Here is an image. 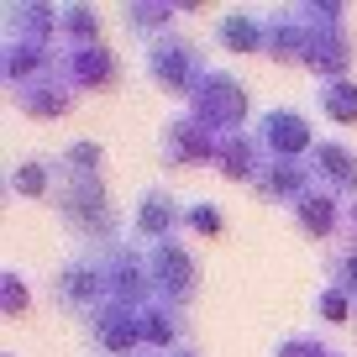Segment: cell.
Returning <instances> with one entry per match:
<instances>
[{
  "mask_svg": "<svg viewBox=\"0 0 357 357\" xmlns=\"http://www.w3.org/2000/svg\"><path fill=\"white\" fill-rule=\"evenodd\" d=\"M305 68H310L321 84H326V79H347V68H352V43H347V26H326V32L315 37Z\"/></svg>",
  "mask_w": 357,
  "mask_h": 357,
  "instance_id": "7402d4cb",
  "label": "cell"
},
{
  "mask_svg": "<svg viewBox=\"0 0 357 357\" xmlns=\"http://www.w3.org/2000/svg\"><path fill=\"white\" fill-rule=\"evenodd\" d=\"M58 221H63V231H74L84 247H116L121 242V215H116L111 195H105V178H79V174H63V184H58Z\"/></svg>",
  "mask_w": 357,
  "mask_h": 357,
  "instance_id": "6da1fadb",
  "label": "cell"
},
{
  "mask_svg": "<svg viewBox=\"0 0 357 357\" xmlns=\"http://www.w3.org/2000/svg\"><path fill=\"white\" fill-rule=\"evenodd\" d=\"M331 357H342V352H331Z\"/></svg>",
  "mask_w": 357,
  "mask_h": 357,
  "instance_id": "e575fe53",
  "label": "cell"
},
{
  "mask_svg": "<svg viewBox=\"0 0 357 357\" xmlns=\"http://www.w3.org/2000/svg\"><path fill=\"white\" fill-rule=\"evenodd\" d=\"M158 158H163L168 168L211 163V158H215V132L205 121H195L190 111H178V116H168L163 132H158Z\"/></svg>",
  "mask_w": 357,
  "mask_h": 357,
  "instance_id": "30bf717a",
  "label": "cell"
},
{
  "mask_svg": "<svg viewBox=\"0 0 357 357\" xmlns=\"http://www.w3.org/2000/svg\"><path fill=\"white\" fill-rule=\"evenodd\" d=\"M147 268H153V289H158V300H168V305H184L195 300V289H200V263H195V252L184 242H158V247H147Z\"/></svg>",
  "mask_w": 357,
  "mask_h": 357,
  "instance_id": "52a82bcc",
  "label": "cell"
},
{
  "mask_svg": "<svg viewBox=\"0 0 357 357\" xmlns=\"http://www.w3.org/2000/svg\"><path fill=\"white\" fill-rule=\"evenodd\" d=\"M121 22L137 43H158V37L174 32V6L168 0H121Z\"/></svg>",
  "mask_w": 357,
  "mask_h": 357,
  "instance_id": "603a6c76",
  "label": "cell"
},
{
  "mask_svg": "<svg viewBox=\"0 0 357 357\" xmlns=\"http://www.w3.org/2000/svg\"><path fill=\"white\" fill-rule=\"evenodd\" d=\"M58 32H63V43L68 47H89V43H105V22H100V11L95 6H84V0H63L58 6Z\"/></svg>",
  "mask_w": 357,
  "mask_h": 357,
  "instance_id": "cb8c5ba5",
  "label": "cell"
},
{
  "mask_svg": "<svg viewBox=\"0 0 357 357\" xmlns=\"http://www.w3.org/2000/svg\"><path fill=\"white\" fill-rule=\"evenodd\" d=\"M315 315H321L326 326H342V321H352V315H357V300L347 289H336V284H326V289L315 294Z\"/></svg>",
  "mask_w": 357,
  "mask_h": 357,
  "instance_id": "83f0119b",
  "label": "cell"
},
{
  "mask_svg": "<svg viewBox=\"0 0 357 357\" xmlns=\"http://www.w3.org/2000/svg\"><path fill=\"white\" fill-rule=\"evenodd\" d=\"M331 22H321L315 11V0H300V6H279V11H268V58L284 68H305L310 58L315 37L326 32Z\"/></svg>",
  "mask_w": 357,
  "mask_h": 357,
  "instance_id": "277c9868",
  "label": "cell"
},
{
  "mask_svg": "<svg viewBox=\"0 0 357 357\" xmlns=\"http://www.w3.org/2000/svg\"><path fill=\"white\" fill-rule=\"evenodd\" d=\"M315 111H321L326 121H336V126H352L357 121V84L352 79H326V84H315Z\"/></svg>",
  "mask_w": 357,
  "mask_h": 357,
  "instance_id": "d4e9b609",
  "label": "cell"
},
{
  "mask_svg": "<svg viewBox=\"0 0 357 357\" xmlns=\"http://www.w3.org/2000/svg\"><path fill=\"white\" fill-rule=\"evenodd\" d=\"M247 190H252L257 200H273V205H289L294 211V205L315 190V168H310V158H305V163H294V158H268L263 174H257Z\"/></svg>",
  "mask_w": 357,
  "mask_h": 357,
  "instance_id": "5bb4252c",
  "label": "cell"
},
{
  "mask_svg": "<svg viewBox=\"0 0 357 357\" xmlns=\"http://www.w3.org/2000/svg\"><path fill=\"white\" fill-rule=\"evenodd\" d=\"M342 247H357V200H347V215H342Z\"/></svg>",
  "mask_w": 357,
  "mask_h": 357,
  "instance_id": "1f68e13d",
  "label": "cell"
},
{
  "mask_svg": "<svg viewBox=\"0 0 357 357\" xmlns=\"http://www.w3.org/2000/svg\"><path fill=\"white\" fill-rule=\"evenodd\" d=\"M79 342L100 357H137L142 352V336H137V310H121V305H105L95 310L84 326H79Z\"/></svg>",
  "mask_w": 357,
  "mask_h": 357,
  "instance_id": "8fae6325",
  "label": "cell"
},
{
  "mask_svg": "<svg viewBox=\"0 0 357 357\" xmlns=\"http://www.w3.org/2000/svg\"><path fill=\"white\" fill-rule=\"evenodd\" d=\"M252 132H257V142H263L268 158H294V163H305V158L315 153V132H310V121H305V111H294V105L263 111Z\"/></svg>",
  "mask_w": 357,
  "mask_h": 357,
  "instance_id": "ba28073f",
  "label": "cell"
},
{
  "mask_svg": "<svg viewBox=\"0 0 357 357\" xmlns=\"http://www.w3.org/2000/svg\"><path fill=\"white\" fill-rule=\"evenodd\" d=\"M211 163L221 168L231 184H252V178L263 174L268 153H263V142H257L252 126H242V132H221V137H215V158H211Z\"/></svg>",
  "mask_w": 357,
  "mask_h": 357,
  "instance_id": "e0dca14e",
  "label": "cell"
},
{
  "mask_svg": "<svg viewBox=\"0 0 357 357\" xmlns=\"http://www.w3.org/2000/svg\"><path fill=\"white\" fill-rule=\"evenodd\" d=\"M268 357H331V347H326L321 336H310V331H289V336H279V342L268 347Z\"/></svg>",
  "mask_w": 357,
  "mask_h": 357,
  "instance_id": "f546056e",
  "label": "cell"
},
{
  "mask_svg": "<svg viewBox=\"0 0 357 357\" xmlns=\"http://www.w3.org/2000/svg\"><path fill=\"white\" fill-rule=\"evenodd\" d=\"M184 231H195V236H221V231H226L221 205H215V200H195L190 211H184Z\"/></svg>",
  "mask_w": 357,
  "mask_h": 357,
  "instance_id": "f1b7e54d",
  "label": "cell"
},
{
  "mask_svg": "<svg viewBox=\"0 0 357 357\" xmlns=\"http://www.w3.org/2000/svg\"><path fill=\"white\" fill-rule=\"evenodd\" d=\"M6 37H16V43H63V32H58V6H47V0H16V6H6Z\"/></svg>",
  "mask_w": 357,
  "mask_h": 357,
  "instance_id": "ffe728a7",
  "label": "cell"
},
{
  "mask_svg": "<svg viewBox=\"0 0 357 357\" xmlns=\"http://www.w3.org/2000/svg\"><path fill=\"white\" fill-rule=\"evenodd\" d=\"M184 211H190V205H178L174 190H163V184H147V190L137 195V205H132V236H137L142 247L174 242V236L184 231Z\"/></svg>",
  "mask_w": 357,
  "mask_h": 357,
  "instance_id": "9c48e42d",
  "label": "cell"
},
{
  "mask_svg": "<svg viewBox=\"0 0 357 357\" xmlns=\"http://www.w3.org/2000/svg\"><path fill=\"white\" fill-rule=\"evenodd\" d=\"M53 305L63 315H74L79 326L89 321L95 310H105L111 305V273H105V252H95V247H84V252L63 257L53 273Z\"/></svg>",
  "mask_w": 357,
  "mask_h": 357,
  "instance_id": "7a4b0ae2",
  "label": "cell"
},
{
  "mask_svg": "<svg viewBox=\"0 0 357 357\" xmlns=\"http://www.w3.org/2000/svg\"><path fill=\"white\" fill-rule=\"evenodd\" d=\"M137 357H158V352H137Z\"/></svg>",
  "mask_w": 357,
  "mask_h": 357,
  "instance_id": "836d02e7",
  "label": "cell"
},
{
  "mask_svg": "<svg viewBox=\"0 0 357 357\" xmlns=\"http://www.w3.org/2000/svg\"><path fill=\"white\" fill-rule=\"evenodd\" d=\"M79 100V89L63 79V68H53V74H37L26 79V84H11V105L22 116H37V121H53V116H68Z\"/></svg>",
  "mask_w": 357,
  "mask_h": 357,
  "instance_id": "4fadbf2b",
  "label": "cell"
},
{
  "mask_svg": "<svg viewBox=\"0 0 357 357\" xmlns=\"http://www.w3.org/2000/svg\"><path fill=\"white\" fill-rule=\"evenodd\" d=\"M137 336H142V352L168 357L174 347L190 342V326H184V310H178V305L153 300V305H142V310H137Z\"/></svg>",
  "mask_w": 357,
  "mask_h": 357,
  "instance_id": "ac0fdd59",
  "label": "cell"
},
{
  "mask_svg": "<svg viewBox=\"0 0 357 357\" xmlns=\"http://www.w3.org/2000/svg\"><path fill=\"white\" fill-rule=\"evenodd\" d=\"M184 111H190L195 121H205L215 137H221V132H242V126H247V89H242L236 74L211 68V74L200 79V89L184 100Z\"/></svg>",
  "mask_w": 357,
  "mask_h": 357,
  "instance_id": "5b68a950",
  "label": "cell"
},
{
  "mask_svg": "<svg viewBox=\"0 0 357 357\" xmlns=\"http://www.w3.org/2000/svg\"><path fill=\"white\" fill-rule=\"evenodd\" d=\"M342 215H347V200L315 184V190L289 211V221H294V231L310 236V242H336V236H342Z\"/></svg>",
  "mask_w": 357,
  "mask_h": 357,
  "instance_id": "2e32d148",
  "label": "cell"
},
{
  "mask_svg": "<svg viewBox=\"0 0 357 357\" xmlns=\"http://www.w3.org/2000/svg\"><path fill=\"white\" fill-rule=\"evenodd\" d=\"M142 68H147V79H153L163 95H178V100H190L195 89H200V79L211 74L200 43H195V37H178V32L147 43L142 47Z\"/></svg>",
  "mask_w": 357,
  "mask_h": 357,
  "instance_id": "3957f363",
  "label": "cell"
},
{
  "mask_svg": "<svg viewBox=\"0 0 357 357\" xmlns=\"http://www.w3.org/2000/svg\"><path fill=\"white\" fill-rule=\"evenodd\" d=\"M63 184V158H22L16 168H6V190L16 200H47Z\"/></svg>",
  "mask_w": 357,
  "mask_h": 357,
  "instance_id": "44dd1931",
  "label": "cell"
},
{
  "mask_svg": "<svg viewBox=\"0 0 357 357\" xmlns=\"http://www.w3.org/2000/svg\"><path fill=\"white\" fill-rule=\"evenodd\" d=\"M6 357H11V352H6Z\"/></svg>",
  "mask_w": 357,
  "mask_h": 357,
  "instance_id": "d590c367",
  "label": "cell"
},
{
  "mask_svg": "<svg viewBox=\"0 0 357 357\" xmlns=\"http://www.w3.org/2000/svg\"><path fill=\"white\" fill-rule=\"evenodd\" d=\"M310 168H315V184L342 200H357V153L342 142V137H321L310 153Z\"/></svg>",
  "mask_w": 357,
  "mask_h": 357,
  "instance_id": "9a60e30c",
  "label": "cell"
},
{
  "mask_svg": "<svg viewBox=\"0 0 357 357\" xmlns=\"http://www.w3.org/2000/svg\"><path fill=\"white\" fill-rule=\"evenodd\" d=\"M58 68L74 89H95V95H111L121 84V58L111 53L105 43H89V47H63L58 53Z\"/></svg>",
  "mask_w": 357,
  "mask_h": 357,
  "instance_id": "7c38bea8",
  "label": "cell"
},
{
  "mask_svg": "<svg viewBox=\"0 0 357 357\" xmlns=\"http://www.w3.org/2000/svg\"><path fill=\"white\" fill-rule=\"evenodd\" d=\"M215 43L226 53H268V11L257 6H231L215 16Z\"/></svg>",
  "mask_w": 357,
  "mask_h": 357,
  "instance_id": "d6986e66",
  "label": "cell"
},
{
  "mask_svg": "<svg viewBox=\"0 0 357 357\" xmlns=\"http://www.w3.org/2000/svg\"><path fill=\"white\" fill-rule=\"evenodd\" d=\"M26 305H32L26 279L16 273V268H6V273H0V310H6V315H26Z\"/></svg>",
  "mask_w": 357,
  "mask_h": 357,
  "instance_id": "4dcf8cb0",
  "label": "cell"
},
{
  "mask_svg": "<svg viewBox=\"0 0 357 357\" xmlns=\"http://www.w3.org/2000/svg\"><path fill=\"white\" fill-rule=\"evenodd\" d=\"M58 158H63V174H79V178H100L105 147L95 142V137H79V142H68Z\"/></svg>",
  "mask_w": 357,
  "mask_h": 357,
  "instance_id": "484cf974",
  "label": "cell"
},
{
  "mask_svg": "<svg viewBox=\"0 0 357 357\" xmlns=\"http://www.w3.org/2000/svg\"><path fill=\"white\" fill-rule=\"evenodd\" d=\"M168 357H200V347H195V342H184V347H174Z\"/></svg>",
  "mask_w": 357,
  "mask_h": 357,
  "instance_id": "d6a6232c",
  "label": "cell"
},
{
  "mask_svg": "<svg viewBox=\"0 0 357 357\" xmlns=\"http://www.w3.org/2000/svg\"><path fill=\"white\" fill-rule=\"evenodd\" d=\"M326 284H336V289H347L357 300V247H336V252H326Z\"/></svg>",
  "mask_w": 357,
  "mask_h": 357,
  "instance_id": "4316f807",
  "label": "cell"
},
{
  "mask_svg": "<svg viewBox=\"0 0 357 357\" xmlns=\"http://www.w3.org/2000/svg\"><path fill=\"white\" fill-rule=\"evenodd\" d=\"M105 273H111V305H121V310H142V305L158 300L147 247L137 236H121L116 247H105Z\"/></svg>",
  "mask_w": 357,
  "mask_h": 357,
  "instance_id": "8992f818",
  "label": "cell"
}]
</instances>
